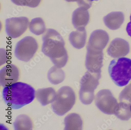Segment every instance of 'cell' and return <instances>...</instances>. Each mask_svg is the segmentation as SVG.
Wrapping results in <instances>:
<instances>
[{
  "label": "cell",
  "mask_w": 131,
  "mask_h": 130,
  "mask_svg": "<svg viewBox=\"0 0 131 130\" xmlns=\"http://www.w3.org/2000/svg\"><path fill=\"white\" fill-rule=\"evenodd\" d=\"M42 51L50 58L55 66L59 68L65 66L68 60L64 39L57 31L49 29L43 37Z\"/></svg>",
  "instance_id": "6da1fadb"
},
{
  "label": "cell",
  "mask_w": 131,
  "mask_h": 130,
  "mask_svg": "<svg viewBox=\"0 0 131 130\" xmlns=\"http://www.w3.org/2000/svg\"><path fill=\"white\" fill-rule=\"evenodd\" d=\"M2 96L8 106L12 109H18L34 100L36 91L33 87L27 84L17 82L4 87Z\"/></svg>",
  "instance_id": "7a4b0ae2"
},
{
  "label": "cell",
  "mask_w": 131,
  "mask_h": 130,
  "mask_svg": "<svg viewBox=\"0 0 131 130\" xmlns=\"http://www.w3.org/2000/svg\"><path fill=\"white\" fill-rule=\"evenodd\" d=\"M108 72L115 84L119 87L127 85L131 79V59L122 57L111 61Z\"/></svg>",
  "instance_id": "3957f363"
},
{
  "label": "cell",
  "mask_w": 131,
  "mask_h": 130,
  "mask_svg": "<svg viewBox=\"0 0 131 130\" xmlns=\"http://www.w3.org/2000/svg\"><path fill=\"white\" fill-rule=\"evenodd\" d=\"M76 100V94L72 88L68 86L62 87L57 92L55 99L52 103V110L57 115L63 116L72 108Z\"/></svg>",
  "instance_id": "277c9868"
},
{
  "label": "cell",
  "mask_w": 131,
  "mask_h": 130,
  "mask_svg": "<svg viewBox=\"0 0 131 130\" xmlns=\"http://www.w3.org/2000/svg\"><path fill=\"white\" fill-rule=\"evenodd\" d=\"M101 73L86 72L80 80V99L85 105L91 104L94 98V92L99 84Z\"/></svg>",
  "instance_id": "5b68a950"
},
{
  "label": "cell",
  "mask_w": 131,
  "mask_h": 130,
  "mask_svg": "<svg viewBox=\"0 0 131 130\" xmlns=\"http://www.w3.org/2000/svg\"><path fill=\"white\" fill-rule=\"evenodd\" d=\"M38 48V43L34 37H25L17 44L15 55L20 61L28 62L33 58Z\"/></svg>",
  "instance_id": "8992f818"
},
{
  "label": "cell",
  "mask_w": 131,
  "mask_h": 130,
  "mask_svg": "<svg viewBox=\"0 0 131 130\" xmlns=\"http://www.w3.org/2000/svg\"><path fill=\"white\" fill-rule=\"evenodd\" d=\"M95 103L100 110L107 114H114L115 109L118 104L111 91L107 89H103L98 92Z\"/></svg>",
  "instance_id": "52a82bcc"
},
{
  "label": "cell",
  "mask_w": 131,
  "mask_h": 130,
  "mask_svg": "<svg viewBox=\"0 0 131 130\" xmlns=\"http://www.w3.org/2000/svg\"><path fill=\"white\" fill-rule=\"evenodd\" d=\"M29 21L26 17H12L6 21V31L8 36L12 38L21 36L27 30Z\"/></svg>",
  "instance_id": "ba28073f"
},
{
  "label": "cell",
  "mask_w": 131,
  "mask_h": 130,
  "mask_svg": "<svg viewBox=\"0 0 131 130\" xmlns=\"http://www.w3.org/2000/svg\"><path fill=\"white\" fill-rule=\"evenodd\" d=\"M85 65L88 71L92 73H101L102 66L103 54L102 51L93 49L87 47Z\"/></svg>",
  "instance_id": "9c48e42d"
},
{
  "label": "cell",
  "mask_w": 131,
  "mask_h": 130,
  "mask_svg": "<svg viewBox=\"0 0 131 130\" xmlns=\"http://www.w3.org/2000/svg\"><path fill=\"white\" fill-rule=\"evenodd\" d=\"M20 72L18 67L14 64H8L0 71V83L3 87L17 83L19 78Z\"/></svg>",
  "instance_id": "30bf717a"
},
{
  "label": "cell",
  "mask_w": 131,
  "mask_h": 130,
  "mask_svg": "<svg viewBox=\"0 0 131 130\" xmlns=\"http://www.w3.org/2000/svg\"><path fill=\"white\" fill-rule=\"evenodd\" d=\"M128 43L121 39H116L113 41L108 48V55L113 58H118L128 55L129 53Z\"/></svg>",
  "instance_id": "8fae6325"
},
{
  "label": "cell",
  "mask_w": 131,
  "mask_h": 130,
  "mask_svg": "<svg viewBox=\"0 0 131 130\" xmlns=\"http://www.w3.org/2000/svg\"><path fill=\"white\" fill-rule=\"evenodd\" d=\"M89 21V14L87 10L79 8L74 12L72 15V21L74 27L79 31L85 30Z\"/></svg>",
  "instance_id": "7c38bea8"
},
{
  "label": "cell",
  "mask_w": 131,
  "mask_h": 130,
  "mask_svg": "<svg viewBox=\"0 0 131 130\" xmlns=\"http://www.w3.org/2000/svg\"><path fill=\"white\" fill-rule=\"evenodd\" d=\"M56 94L55 90L50 87L38 89L36 92V97L42 105L45 106L54 101Z\"/></svg>",
  "instance_id": "4fadbf2b"
},
{
  "label": "cell",
  "mask_w": 131,
  "mask_h": 130,
  "mask_svg": "<svg viewBox=\"0 0 131 130\" xmlns=\"http://www.w3.org/2000/svg\"><path fill=\"white\" fill-rule=\"evenodd\" d=\"M86 35L85 30L72 32L69 36V41L75 48L80 49L84 47L86 43Z\"/></svg>",
  "instance_id": "5bb4252c"
},
{
  "label": "cell",
  "mask_w": 131,
  "mask_h": 130,
  "mask_svg": "<svg viewBox=\"0 0 131 130\" xmlns=\"http://www.w3.org/2000/svg\"><path fill=\"white\" fill-rule=\"evenodd\" d=\"M65 130H81L83 122L80 116L76 113H72L64 119Z\"/></svg>",
  "instance_id": "9a60e30c"
},
{
  "label": "cell",
  "mask_w": 131,
  "mask_h": 130,
  "mask_svg": "<svg viewBox=\"0 0 131 130\" xmlns=\"http://www.w3.org/2000/svg\"><path fill=\"white\" fill-rule=\"evenodd\" d=\"M60 68L55 66L49 71L48 78L52 84L54 85L59 84L65 80L66 77L65 72Z\"/></svg>",
  "instance_id": "2e32d148"
},
{
  "label": "cell",
  "mask_w": 131,
  "mask_h": 130,
  "mask_svg": "<svg viewBox=\"0 0 131 130\" xmlns=\"http://www.w3.org/2000/svg\"><path fill=\"white\" fill-rule=\"evenodd\" d=\"M15 130H32L33 128V123L31 118L26 115L18 116L14 123Z\"/></svg>",
  "instance_id": "e0dca14e"
},
{
  "label": "cell",
  "mask_w": 131,
  "mask_h": 130,
  "mask_svg": "<svg viewBox=\"0 0 131 130\" xmlns=\"http://www.w3.org/2000/svg\"><path fill=\"white\" fill-rule=\"evenodd\" d=\"M29 29L34 34L37 36L43 34L46 31L45 23L43 20L40 17L33 19L30 24Z\"/></svg>",
  "instance_id": "ac0fdd59"
},
{
  "label": "cell",
  "mask_w": 131,
  "mask_h": 130,
  "mask_svg": "<svg viewBox=\"0 0 131 130\" xmlns=\"http://www.w3.org/2000/svg\"><path fill=\"white\" fill-rule=\"evenodd\" d=\"M130 105L121 102L118 104L115 109L114 114L122 120H128L131 117Z\"/></svg>",
  "instance_id": "d6986e66"
},
{
  "label": "cell",
  "mask_w": 131,
  "mask_h": 130,
  "mask_svg": "<svg viewBox=\"0 0 131 130\" xmlns=\"http://www.w3.org/2000/svg\"><path fill=\"white\" fill-rule=\"evenodd\" d=\"M15 4L19 6L36 8L38 6L41 0H11Z\"/></svg>",
  "instance_id": "ffe728a7"
},
{
  "label": "cell",
  "mask_w": 131,
  "mask_h": 130,
  "mask_svg": "<svg viewBox=\"0 0 131 130\" xmlns=\"http://www.w3.org/2000/svg\"><path fill=\"white\" fill-rule=\"evenodd\" d=\"M121 102L131 104V84L126 87L121 92L119 97Z\"/></svg>",
  "instance_id": "44dd1931"
},
{
  "label": "cell",
  "mask_w": 131,
  "mask_h": 130,
  "mask_svg": "<svg viewBox=\"0 0 131 130\" xmlns=\"http://www.w3.org/2000/svg\"><path fill=\"white\" fill-rule=\"evenodd\" d=\"M130 22L127 24L126 31L128 35L131 37V14L130 16Z\"/></svg>",
  "instance_id": "7402d4cb"
},
{
  "label": "cell",
  "mask_w": 131,
  "mask_h": 130,
  "mask_svg": "<svg viewBox=\"0 0 131 130\" xmlns=\"http://www.w3.org/2000/svg\"><path fill=\"white\" fill-rule=\"evenodd\" d=\"M66 1L68 2H73V1H77L78 0H66Z\"/></svg>",
  "instance_id": "603a6c76"
},
{
  "label": "cell",
  "mask_w": 131,
  "mask_h": 130,
  "mask_svg": "<svg viewBox=\"0 0 131 130\" xmlns=\"http://www.w3.org/2000/svg\"><path fill=\"white\" fill-rule=\"evenodd\" d=\"M91 1H99V0H90Z\"/></svg>",
  "instance_id": "cb8c5ba5"
},
{
  "label": "cell",
  "mask_w": 131,
  "mask_h": 130,
  "mask_svg": "<svg viewBox=\"0 0 131 130\" xmlns=\"http://www.w3.org/2000/svg\"><path fill=\"white\" fill-rule=\"evenodd\" d=\"M130 111H131V106H130Z\"/></svg>",
  "instance_id": "d4e9b609"
}]
</instances>
